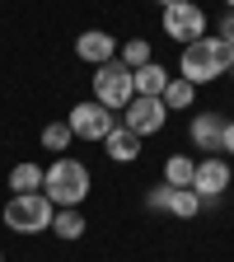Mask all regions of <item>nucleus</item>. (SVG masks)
Returning a JSON list of instances; mask_svg holds the SVG:
<instances>
[{"label":"nucleus","mask_w":234,"mask_h":262,"mask_svg":"<svg viewBox=\"0 0 234 262\" xmlns=\"http://www.w3.org/2000/svg\"><path fill=\"white\" fill-rule=\"evenodd\" d=\"M229 66H234V47L225 38H197L178 56V75L202 89V84H216L220 75H229Z\"/></svg>","instance_id":"obj_1"},{"label":"nucleus","mask_w":234,"mask_h":262,"mask_svg":"<svg viewBox=\"0 0 234 262\" xmlns=\"http://www.w3.org/2000/svg\"><path fill=\"white\" fill-rule=\"evenodd\" d=\"M94 178H89V164L71 159V155H56L47 164V178H42V196L61 211V206H84Z\"/></svg>","instance_id":"obj_2"},{"label":"nucleus","mask_w":234,"mask_h":262,"mask_svg":"<svg viewBox=\"0 0 234 262\" xmlns=\"http://www.w3.org/2000/svg\"><path fill=\"white\" fill-rule=\"evenodd\" d=\"M52 215H56V206L47 202L42 192H24V196L10 192L5 211H0V220H5L14 234H47V229H52Z\"/></svg>","instance_id":"obj_3"},{"label":"nucleus","mask_w":234,"mask_h":262,"mask_svg":"<svg viewBox=\"0 0 234 262\" xmlns=\"http://www.w3.org/2000/svg\"><path fill=\"white\" fill-rule=\"evenodd\" d=\"M159 28H164V38L187 47L197 38H206V10L197 5V0H174V5L159 10Z\"/></svg>","instance_id":"obj_4"},{"label":"nucleus","mask_w":234,"mask_h":262,"mask_svg":"<svg viewBox=\"0 0 234 262\" xmlns=\"http://www.w3.org/2000/svg\"><path fill=\"white\" fill-rule=\"evenodd\" d=\"M131 98H136V84H131V71H126L122 61L94 66V103H103V108L122 113Z\"/></svg>","instance_id":"obj_5"},{"label":"nucleus","mask_w":234,"mask_h":262,"mask_svg":"<svg viewBox=\"0 0 234 262\" xmlns=\"http://www.w3.org/2000/svg\"><path fill=\"white\" fill-rule=\"evenodd\" d=\"M66 126H71L75 141H98V145H103V136L117 126V113L89 98V103H75L71 113H66Z\"/></svg>","instance_id":"obj_6"},{"label":"nucleus","mask_w":234,"mask_h":262,"mask_svg":"<svg viewBox=\"0 0 234 262\" xmlns=\"http://www.w3.org/2000/svg\"><path fill=\"white\" fill-rule=\"evenodd\" d=\"M164 122H169V108H164V98H141V94H136V98L122 108V126H126V131H136L141 141H145V136H159Z\"/></svg>","instance_id":"obj_7"},{"label":"nucleus","mask_w":234,"mask_h":262,"mask_svg":"<svg viewBox=\"0 0 234 262\" xmlns=\"http://www.w3.org/2000/svg\"><path fill=\"white\" fill-rule=\"evenodd\" d=\"M229 164H225V155H206V159H197V173H192V192L202 196V206H216L220 196H225V187H229Z\"/></svg>","instance_id":"obj_8"},{"label":"nucleus","mask_w":234,"mask_h":262,"mask_svg":"<svg viewBox=\"0 0 234 262\" xmlns=\"http://www.w3.org/2000/svg\"><path fill=\"white\" fill-rule=\"evenodd\" d=\"M117 38L113 33H103V28H84L80 38H75V56L80 61H89V66H108V61H117Z\"/></svg>","instance_id":"obj_9"},{"label":"nucleus","mask_w":234,"mask_h":262,"mask_svg":"<svg viewBox=\"0 0 234 262\" xmlns=\"http://www.w3.org/2000/svg\"><path fill=\"white\" fill-rule=\"evenodd\" d=\"M187 136H192L197 150L220 155V150H225V113H197L192 126H187Z\"/></svg>","instance_id":"obj_10"},{"label":"nucleus","mask_w":234,"mask_h":262,"mask_svg":"<svg viewBox=\"0 0 234 262\" xmlns=\"http://www.w3.org/2000/svg\"><path fill=\"white\" fill-rule=\"evenodd\" d=\"M103 155H108L113 164H136V159H141V136H136V131H126V126L117 122L108 136H103Z\"/></svg>","instance_id":"obj_11"},{"label":"nucleus","mask_w":234,"mask_h":262,"mask_svg":"<svg viewBox=\"0 0 234 262\" xmlns=\"http://www.w3.org/2000/svg\"><path fill=\"white\" fill-rule=\"evenodd\" d=\"M42 178H47V164L38 159H19L14 169H10V192L24 196V192H42Z\"/></svg>","instance_id":"obj_12"},{"label":"nucleus","mask_w":234,"mask_h":262,"mask_svg":"<svg viewBox=\"0 0 234 262\" xmlns=\"http://www.w3.org/2000/svg\"><path fill=\"white\" fill-rule=\"evenodd\" d=\"M169 71H164V66L159 61H150V66H141V71H131V84H136V94L141 98H159L164 89H169Z\"/></svg>","instance_id":"obj_13"},{"label":"nucleus","mask_w":234,"mask_h":262,"mask_svg":"<svg viewBox=\"0 0 234 262\" xmlns=\"http://www.w3.org/2000/svg\"><path fill=\"white\" fill-rule=\"evenodd\" d=\"M159 98H164V108H169V113H187V108L197 103V84H187L183 75H174L169 89H164Z\"/></svg>","instance_id":"obj_14"},{"label":"nucleus","mask_w":234,"mask_h":262,"mask_svg":"<svg viewBox=\"0 0 234 262\" xmlns=\"http://www.w3.org/2000/svg\"><path fill=\"white\" fill-rule=\"evenodd\" d=\"M52 234H56V239H80V234H84V215H80V206H61V211L52 215Z\"/></svg>","instance_id":"obj_15"},{"label":"nucleus","mask_w":234,"mask_h":262,"mask_svg":"<svg viewBox=\"0 0 234 262\" xmlns=\"http://www.w3.org/2000/svg\"><path fill=\"white\" fill-rule=\"evenodd\" d=\"M192 173H197V159H187V155H169L164 159V183L169 187H192Z\"/></svg>","instance_id":"obj_16"},{"label":"nucleus","mask_w":234,"mask_h":262,"mask_svg":"<svg viewBox=\"0 0 234 262\" xmlns=\"http://www.w3.org/2000/svg\"><path fill=\"white\" fill-rule=\"evenodd\" d=\"M117 61L126 66V71H141V66H150L155 56H150V42H145V38H126V42L117 47Z\"/></svg>","instance_id":"obj_17"},{"label":"nucleus","mask_w":234,"mask_h":262,"mask_svg":"<svg viewBox=\"0 0 234 262\" xmlns=\"http://www.w3.org/2000/svg\"><path fill=\"white\" fill-rule=\"evenodd\" d=\"M206 206H202V196H197L192 187H174V202H169V215H178V220H192V215H202Z\"/></svg>","instance_id":"obj_18"},{"label":"nucleus","mask_w":234,"mask_h":262,"mask_svg":"<svg viewBox=\"0 0 234 262\" xmlns=\"http://www.w3.org/2000/svg\"><path fill=\"white\" fill-rule=\"evenodd\" d=\"M71 126H66V122H47L42 126V150H52V155H66V150H71Z\"/></svg>","instance_id":"obj_19"},{"label":"nucleus","mask_w":234,"mask_h":262,"mask_svg":"<svg viewBox=\"0 0 234 262\" xmlns=\"http://www.w3.org/2000/svg\"><path fill=\"white\" fill-rule=\"evenodd\" d=\"M169 202H174V187L169 183H155L145 192V211H155V215H169Z\"/></svg>","instance_id":"obj_20"},{"label":"nucleus","mask_w":234,"mask_h":262,"mask_svg":"<svg viewBox=\"0 0 234 262\" xmlns=\"http://www.w3.org/2000/svg\"><path fill=\"white\" fill-rule=\"evenodd\" d=\"M220 38L234 47V10H225V14H220Z\"/></svg>","instance_id":"obj_21"},{"label":"nucleus","mask_w":234,"mask_h":262,"mask_svg":"<svg viewBox=\"0 0 234 262\" xmlns=\"http://www.w3.org/2000/svg\"><path fill=\"white\" fill-rule=\"evenodd\" d=\"M225 155H234V117L225 122Z\"/></svg>","instance_id":"obj_22"},{"label":"nucleus","mask_w":234,"mask_h":262,"mask_svg":"<svg viewBox=\"0 0 234 262\" xmlns=\"http://www.w3.org/2000/svg\"><path fill=\"white\" fill-rule=\"evenodd\" d=\"M164 5H174V0H159V10H164Z\"/></svg>","instance_id":"obj_23"},{"label":"nucleus","mask_w":234,"mask_h":262,"mask_svg":"<svg viewBox=\"0 0 234 262\" xmlns=\"http://www.w3.org/2000/svg\"><path fill=\"white\" fill-rule=\"evenodd\" d=\"M225 10H234V0H225Z\"/></svg>","instance_id":"obj_24"},{"label":"nucleus","mask_w":234,"mask_h":262,"mask_svg":"<svg viewBox=\"0 0 234 262\" xmlns=\"http://www.w3.org/2000/svg\"><path fill=\"white\" fill-rule=\"evenodd\" d=\"M229 80H234V66H229Z\"/></svg>","instance_id":"obj_25"},{"label":"nucleus","mask_w":234,"mask_h":262,"mask_svg":"<svg viewBox=\"0 0 234 262\" xmlns=\"http://www.w3.org/2000/svg\"><path fill=\"white\" fill-rule=\"evenodd\" d=\"M0 262H5V253H0Z\"/></svg>","instance_id":"obj_26"}]
</instances>
